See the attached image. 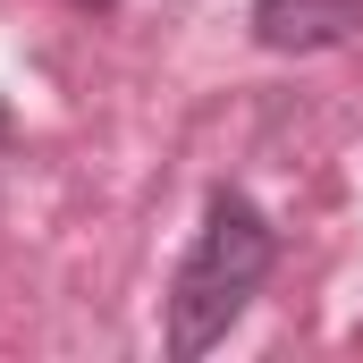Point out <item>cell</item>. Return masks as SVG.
<instances>
[{"instance_id":"6da1fadb","label":"cell","mask_w":363,"mask_h":363,"mask_svg":"<svg viewBox=\"0 0 363 363\" xmlns=\"http://www.w3.org/2000/svg\"><path fill=\"white\" fill-rule=\"evenodd\" d=\"M271 262H279V228L262 220V203L237 194V186H220V194L203 203V228H194V245H186L178 279H169V355L178 363L211 355V347L245 321V304L262 296Z\"/></svg>"},{"instance_id":"7a4b0ae2","label":"cell","mask_w":363,"mask_h":363,"mask_svg":"<svg viewBox=\"0 0 363 363\" xmlns=\"http://www.w3.org/2000/svg\"><path fill=\"white\" fill-rule=\"evenodd\" d=\"M363 26V0H254L262 51H330Z\"/></svg>"},{"instance_id":"3957f363","label":"cell","mask_w":363,"mask_h":363,"mask_svg":"<svg viewBox=\"0 0 363 363\" xmlns=\"http://www.w3.org/2000/svg\"><path fill=\"white\" fill-rule=\"evenodd\" d=\"M77 9H118V0H77Z\"/></svg>"},{"instance_id":"277c9868","label":"cell","mask_w":363,"mask_h":363,"mask_svg":"<svg viewBox=\"0 0 363 363\" xmlns=\"http://www.w3.org/2000/svg\"><path fill=\"white\" fill-rule=\"evenodd\" d=\"M0 127H9V118H0Z\"/></svg>"}]
</instances>
